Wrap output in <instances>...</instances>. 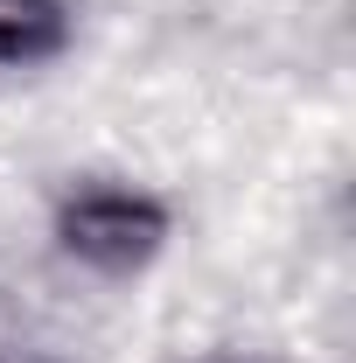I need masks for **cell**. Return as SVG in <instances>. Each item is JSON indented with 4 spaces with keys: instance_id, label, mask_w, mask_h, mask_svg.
<instances>
[{
    "instance_id": "cell-2",
    "label": "cell",
    "mask_w": 356,
    "mask_h": 363,
    "mask_svg": "<svg viewBox=\"0 0 356 363\" xmlns=\"http://www.w3.org/2000/svg\"><path fill=\"white\" fill-rule=\"evenodd\" d=\"M63 0H0V63H35L63 43Z\"/></svg>"
},
{
    "instance_id": "cell-1",
    "label": "cell",
    "mask_w": 356,
    "mask_h": 363,
    "mask_svg": "<svg viewBox=\"0 0 356 363\" xmlns=\"http://www.w3.org/2000/svg\"><path fill=\"white\" fill-rule=\"evenodd\" d=\"M56 238H63L70 259H84L98 272H133L161 252L168 210L154 196H133V189H84L77 203H63Z\"/></svg>"
}]
</instances>
